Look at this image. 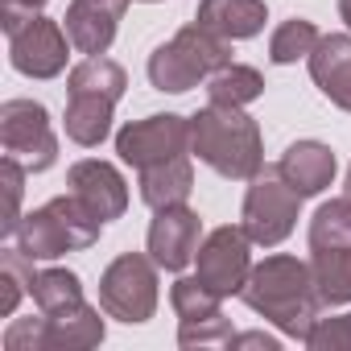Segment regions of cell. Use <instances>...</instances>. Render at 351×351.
<instances>
[{
    "label": "cell",
    "mask_w": 351,
    "mask_h": 351,
    "mask_svg": "<svg viewBox=\"0 0 351 351\" xmlns=\"http://www.w3.org/2000/svg\"><path fill=\"white\" fill-rule=\"evenodd\" d=\"M240 298L248 302V310H256L265 322H273L281 335H289L298 343H306L310 326L318 322V306H322L310 265L298 256H285V252L252 265Z\"/></svg>",
    "instance_id": "6da1fadb"
},
{
    "label": "cell",
    "mask_w": 351,
    "mask_h": 351,
    "mask_svg": "<svg viewBox=\"0 0 351 351\" xmlns=\"http://www.w3.org/2000/svg\"><path fill=\"white\" fill-rule=\"evenodd\" d=\"M191 153L232 182H252L265 169V145L256 120L244 116V108L228 104H207L199 116H191Z\"/></svg>",
    "instance_id": "7a4b0ae2"
},
{
    "label": "cell",
    "mask_w": 351,
    "mask_h": 351,
    "mask_svg": "<svg viewBox=\"0 0 351 351\" xmlns=\"http://www.w3.org/2000/svg\"><path fill=\"white\" fill-rule=\"evenodd\" d=\"M104 219L71 191L58 195L50 203H42L38 211H29L17 228V248L34 261H58L66 252H83L99 240Z\"/></svg>",
    "instance_id": "3957f363"
},
{
    "label": "cell",
    "mask_w": 351,
    "mask_h": 351,
    "mask_svg": "<svg viewBox=\"0 0 351 351\" xmlns=\"http://www.w3.org/2000/svg\"><path fill=\"white\" fill-rule=\"evenodd\" d=\"M232 62V42L211 34L207 25H186L178 29L165 46H157L149 54V83L157 91H169V95H182L199 83H207L215 71H223Z\"/></svg>",
    "instance_id": "277c9868"
},
{
    "label": "cell",
    "mask_w": 351,
    "mask_h": 351,
    "mask_svg": "<svg viewBox=\"0 0 351 351\" xmlns=\"http://www.w3.org/2000/svg\"><path fill=\"white\" fill-rule=\"evenodd\" d=\"M99 306L108 318H120L128 326L149 322L157 310V261L141 252L116 256L99 277Z\"/></svg>",
    "instance_id": "5b68a950"
},
{
    "label": "cell",
    "mask_w": 351,
    "mask_h": 351,
    "mask_svg": "<svg viewBox=\"0 0 351 351\" xmlns=\"http://www.w3.org/2000/svg\"><path fill=\"white\" fill-rule=\"evenodd\" d=\"M302 195L281 178V169H261L244 195V232L261 248H277L298 223Z\"/></svg>",
    "instance_id": "8992f818"
},
{
    "label": "cell",
    "mask_w": 351,
    "mask_h": 351,
    "mask_svg": "<svg viewBox=\"0 0 351 351\" xmlns=\"http://www.w3.org/2000/svg\"><path fill=\"white\" fill-rule=\"evenodd\" d=\"M0 145L5 157H17L29 173H42L58 161V136L50 116L34 99H5L0 104Z\"/></svg>",
    "instance_id": "52a82bcc"
},
{
    "label": "cell",
    "mask_w": 351,
    "mask_h": 351,
    "mask_svg": "<svg viewBox=\"0 0 351 351\" xmlns=\"http://www.w3.org/2000/svg\"><path fill=\"white\" fill-rule=\"evenodd\" d=\"M191 149V120L178 112H157L145 120H132L116 132V153L132 169L161 165L169 157H182Z\"/></svg>",
    "instance_id": "ba28073f"
},
{
    "label": "cell",
    "mask_w": 351,
    "mask_h": 351,
    "mask_svg": "<svg viewBox=\"0 0 351 351\" xmlns=\"http://www.w3.org/2000/svg\"><path fill=\"white\" fill-rule=\"evenodd\" d=\"M173 314H178V343L182 347H211V343H232V318L219 310V293H211L199 277H178L169 289Z\"/></svg>",
    "instance_id": "9c48e42d"
},
{
    "label": "cell",
    "mask_w": 351,
    "mask_h": 351,
    "mask_svg": "<svg viewBox=\"0 0 351 351\" xmlns=\"http://www.w3.org/2000/svg\"><path fill=\"white\" fill-rule=\"evenodd\" d=\"M252 240H248V232H244V223L240 228H232V223H223V228H215L203 244H199V281L211 289V293H219V298H232V293H240L244 289V281H248V273H252Z\"/></svg>",
    "instance_id": "30bf717a"
},
{
    "label": "cell",
    "mask_w": 351,
    "mask_h": 351,
    "mask_svg": "<svg viewBox=\"0 0 351 351\" xmlns=\"http://www.w3.org/2000/svg\"><path fill=\"white\" fill-rule=\"evenodd\" d=\"M66 46H71V34H62L58 21L38 13L17 34H9V62L29 79H54L66 71Z\"/></svg>",
    "instance_id": "8fae6325"
},
{
    "label": "cell",
    "mask_w": 351,
    "mask_h": 351,
    "mask_svg": "<svg viewBox=\"0 0 351 351\" xmlns=\"http://www.w3.org/2000/svg\"><path fill=\"white\" fill-rule=\"evenodd\" d=\"M199 236H203V219L186 203L161 207L157 219L149 223V256L157 261V269L182 273L199 256Z\"/></svg>",
    "instance_id": "7c38bea8"
},
{
    "label": "cell",
    "mask_w": 351,
    "mask_h": 351,
    "mask_svg": "<svg viewBox=\"0 0 351 351\" xmlns=\"http://www.w3.org/2000/svg\"><path fill=\"white\" fill-rule=\"evenodd\" d=\"M66 186H71L104 223H108V219H120V215L128 211V186H124V178H120V169L108 165V161H95V157L75 161V165L66 169Z\"/></svg>",
    "instance_id": "4fadbf2b"
},
{
    "label": "cell",
    "mask_w": 351,
    "mask_h": 351,
    "mask_svg": "<svg viewBox=\"0 0 351 351\" xmlns=\"http://www.w3.org/2000/svg\"><path fill=\"white\" fill-rule=\"evenodd\" d=\"M128 9V0H71L66 9V34H71V46L87 58L95 54H108V46L116 42V25Z\"/></svg>",
    "instance_id": "5bb4252c"
},
{
    "label": "cell",
    "mask_w": 351,
    "mask_h": 351,
    "mask_svg": "<svg viewBox=\"0 0 351 351\" xmlns=\"http://www.w3.org/2000/svg\"><path fill=\"white\" fill-rule=\"evenodd\" d=\"M306 62H310V79L318 83V91L335 108L351 112V38L347 34L318 38V46L310 50Z\"/></svg>",
    "instance_id": "9a60e30c"
},
{
    "label": "cell",
    "mask_w": 351,
    "mask_h": 351,
    "mask_svg": "<svg viewBox=\"0 0 351 351\" xmlns=\"http://www.w3.org/2000/svg\"><path fill=\"white\" fill-rule=\"evenodd\" d=\"M277 169H281V178L302 195V199H310V195H322L330 182H335V153H330V145H322V141H293L285 153H281V161H277Z\"/></svg>",
    "instance_id": "2e32d148"
},
{
    "label": "cell",
    "mask_w": 351,
    "mask_h": 351,
    "mask_svg": "<svg viewBox=\"0 0 351 351\" xmlns=\"http://www.w3.org/2000/svg\"><path fill=\"white\" fill-rule=\"evenodd\" d=\"M195 21L228 42H240V38H256L265 29L269 9H265V0H199Z\"/></svg>",
    "instance_id": "e0dca14e"
},
{
    "label": "cell",
    "mask_w": 351,
    "mask_h": 351,
    "mask_svg": "<svg viewBox=\"0 0 351 351\" xmlns=\"http://www.w3.org/2000/svg\"><path fill=\"white\" fill-rule=\"evenodd\" d=\"M104 343V318L95 306L75 302L66 310L46 314V351H87Z\"/></svg>",
    "instance_id": "ac0fdd59"
},
{
    "label": "cell",
    "mask_w": 351,
    "mask_h": 351,
    "mask_svg": "<svg viewBox=\"0 0 351 351\" xmlns=\"http://www.w3.org/2000/svg\"><path fill=\"white\" fill-rule=\"evenodd\" d=\"M191 191H195V165H191V153L141 169V199H145V207H153V211L186 203Z\"/></svg>",
    "instance_id": "d6986e66"
},
{
    "label": "cell",
    "mask_w": 351,
    "mask_h": 351,
    "mask_svg": "<svg viewBox=\"0 0 351 351\" xmlns=\"http://www.w3.org/2000/svg\"><path fill=\"white\" fill-rule=\"evenodd\" d=\"M112 112H116V99L112 95H99V91H71V104H66V136L83 149H95L108 132H112Z\"/></svg>",
    "instance_id": "ffe728a7"
},
{
    "label": "cell",
    "mask_w": 351,
    "mask_h": 351,
    "mask_svg": "<svg viewBox=\"0 0 351 351\" xmlns=\"http://www.w3.org/2000/svg\"><path fill=\"white\" fill-rule=\"evenodd\" d=\"M310 273L322 306L351 302V248H318L310 256Z\"/></svg>",
    "instance_id": "44dd1931"
},
{
    "label": "cell",
    "mask_w": 351,
    "mask_h": 351,
    "mask_svg": "<svg viewBox=\"0 0 351 351\" xmlns=\"http://www.w3.org/2000/svg\"><path fill=\"white\" fill-rule=\"evenodd\" d=\"M207 95L211 104H228V108H244L252 99L265 95V79L256 66H244V62H228L223 71H215L207 79Z\"/></svg>",
    "instance_id": "7402d4cb"
},
{
    "label": "cell",
    "mask_w": 351,
    "mask_h": 351,
    "mask_svg": "<svg viewBox=\"0 0 351 351\" xmlns=\"http://www.w3.org/2000/svg\"><path fill=\"white\" fill-rule=\"evenodd\" d=\"M318 248H351V199H330L310 219V252Z\"/></svg>",
    "instance_id": "603a6c76"
},
{
    "label": "cell",
    "mask_w": 351,
    "mask_h": 351,
    "mask_svg": "<svg viewBox=\"0 0 351 351\" xmlns=\"http://www.w3.org/2000/svg\"><path fill=\"white\" fill-rule=\"evenodd\" d=\"M124 87H128L124 66L112 62V58H104V54L79 62V66L71 71V79H66V91H99V95H112V99H120Z\"/></svg>",
    "instance_id": "cb8c5ba5"
},
{
    "label": "cell",
    "mask_w": 351,
    "mask_h": 351,
    "mask_svg": "<svg viewBox=\"0 0 351 351\" xmlns=\"http://www.w3.org/2000/svg\"><path fill=\"white\" fill-rule=\"evenodd\" d=\"M34 256H25L21 248H5L0 252V318H9L17 310V302L34 289Z\"/></svg>",
    "instance_id": "d4e9b609"
},
{
    "label": "cell",
    "mask_w": 351,
    "mask_h": 351,
    "mask_svg": "<svg viewBox=\"0 0 351 351\" xmlns=\"http://www.w3.org/2000/svg\"><path fill=\"white\" fill-rule=\"evenodd\" d=\"M34 302L42 314H54V310H66L75 302H83V281L71 273V269H42L34 277Z\"/></svg>",
    "instance_id": "484cf974"
},
{
    "label": "cell",
    "mask_w": 351,
    "mask_h": 351,
    "mask_svg": "<svg viewBox=\"0 0 351 351\" xmlns=\"http://www.w3.org/2000/svg\"><path fill=\"white\" fill-rule=\"evenodd\" d=\"M314 46H318L314 21L293 17V21H281V25L273 29V38H269V58H273L277 66H289V62H298V58H310Z\"/></svg>",
    "instance_id": "4316f807"
},
{
    "label": "cell",
    "mask_w": 351,
    "mask_h": 351,
    "mask_svg": "<svg viewBox=\"0 0 351 351\" xmlns=\"http://www.w3.org/2000/svg\"><path fill=\"white\" fill-rule=\"evenodd\" d=\"M25 165L17 161V157H5L0 161V186H5V219H0V232L5 236H17V228H21V195H25Z\"/></svg>",
    "instance_id": "83f0119b"
},
{
    "label": "cell",
    "mask_w": 351,
    "mask_h": 351,
    "mask_svg": "<svg viewBox=\"0 0 351 351\" xmlns=\"http://www.w3.org/2000/svg\"><path fill=\"white\" fill-rule=\"evenodd\" d=\"M310 351H351V310L339 318H318L306 335Z\"/></svg>",
    "instance_id": "f1b7e54d"
},
{
    "label": "cell",
    "mask_w": 351,
    "mask_h": 351,
    "mask_svg": "<svg viewBox=\"0 0 351 351\" xmlns=\"http://www.w3.org/2000/svg\"><path fill=\"white\" fill-rule=\"evenodd\" d=\"M5 351H46V314L42 318H17L5 330Z\"/></svg>",
    "instance_id": "f546056e"
},
{
    "label": "cell",
    "mask_w": 351,
    "mask_h": 351,
    "mask_svg": "<svg viewBox=\"0 0 351 351\" xmlns=\"http://www.w3.org/2000/svg\"><path fill=\"white\" fill-rule=\"evenodd\" d=\"M42 5H46V0H5V13H0V21H5V34H17L29 17H38Z\"/></svg>",
    "instance_id": "4dcf8cb0"
},
{
    "label": "cell",
    "mask_w": 351,
    "mask_h": 351,
    "mask_svg": "<svg viewBox=\"0 0 351 351\" xmlns=\"http://www.w3.org/2000/svg\"><path fill=\"white\" fill-rule=\"evenodd\" d=\"M228 347H265V351H277L281 339L277 335H265V330H248V335H232Z\"/></svg>",
    "instance_id": "1f68e13d"
},
{
    "label": "cell",
    "mask_w": 351,
    "mask_h": 351,
    "mask_svg": "<svg viewBox=\"0 0 351 351\" xmlns=\"http://www.w3.org/2000/svg\"><path fill=\"white\" fill-rule=\"evenodd\" d=\"M339 17H343L347 29H351V0H339Z\"/></svg>",
    "instance_id": "d6a6232c"
},
{
    "label": "cell",
    "mask_w": 351,
    "mask_h": 351,
    "mask_svg": "<svg viewBox=\"0 0 351 351\" xmlns=\"http://www.w3.org/2000/svg\"><path fill=\"white\" fill-rule=\"evenodd\" d=\"M347 199H351V165H347Z\"/></svg>",
    "instance_id": "836d02e7"
}]
</instances>
